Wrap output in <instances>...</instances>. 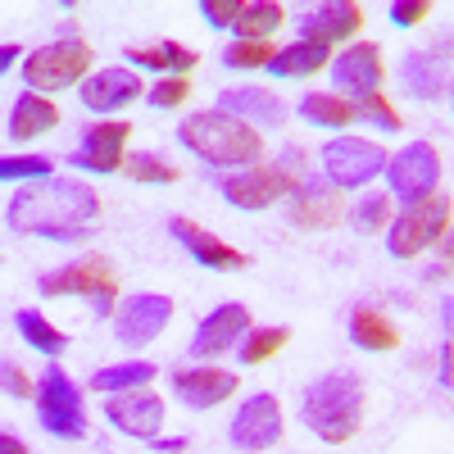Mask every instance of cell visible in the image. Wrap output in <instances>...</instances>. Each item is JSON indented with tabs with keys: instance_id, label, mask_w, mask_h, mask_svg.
Masks as SVG:
<instances>
[{
	"instance_id": "6da1fadb",
	"label": "cell",
	"mask_w": 454,
	"mask_h": 454,
	"mask_svg": "<svg viewBox=\"0 0 454 454\" xmlns=\"http://www.w3.org/2000/svg\"><path fill=\"white\" fill-rule=\"evenodd\" d=\"M100 218V196L73 177H42L14 192L5 223L19 237H51V241H82Z\"/></svg>"
},
{
	"instance_id": "7bdbcfd3",
	"label": "cell",
	"mask_w": 454,
	"mask_h": 454,
	"mask_svg": "<svg viewBox=\"0 0 454 454\" xmlns=\"http://www.w3.org/2000/svg\"><path fill=\"white\" fill-rule=\"evenodd\" d=\"M155 450H160V454H177V450H186V436H168V441L160 436V441H155Z\"/></svg>"
},
{
	"instance_id": "74e56055",
	"label": "cell",
	"mask_w": 454,
	"mask_h": 454,
	"mask_svg": "<svg viewBox=\"0 0 454 454\" xmlns=\"http://www.w3.org/2000/svg\"><path fill=\"white\" fill-rule=\"evenodd\" d=\"M441 323H445V346H441V387L454 391V300L441 305Z\"/></svg>"
},
{
	"instance_id": "1f68e13d",
	"label": "cell",
	"mask_w": 454,
	"mask_h": 454,
	"mask_svg": "<svg viewBox=\"0 0 454 454\" xmlns=\"http://www.w3.org/2000/svg\"><path fill=\"white\" fill-rule=\"evenodd\" d=\"M291 340V327H259L246 336V346H241V364H263V359H273L282 346Z\"/></svg>"
},
{
	"instance_id": "ee69618b",
	"label": "cell",
	"mask_w": 454,
	"mask_h": 454,
	"mask_svg": "<svg viewBox=\"0 0 454 454\" xmlns=\"http://www.w3.org/2000/svg\"><path fill=\"white\" fill-rule=\"evenodd\" d=\"M0 454H27V445H23L19 436H10V432H5V436H0Z\"/></svg>"
},
{
	"instance_id": "4fadbf2b",
	"label": "cell",
	"mask_w": 454,
	"mask_h": 454,
	"mask_svg": "<svg viewBox=\"0 0 454 454\" xmlns=\"http://www.w3.org/2000/svg\"><path fill=\"white\" fill-rule=\"evenodd\" d=\"M232 445L237 450H269L278 436H282V404L273 395H250L241 409H237V419H232Z\"/></svg>"
},
{
	"instance_id": "8992f818",
	"label": "cell",
	"mask_w": 454,
	"mask_h": 454,
	"mask_svg": "<svg viewBox=\"0 0 454 454\" xmlns=\"http://www.w3.org/2000/svg\"><path fill=\"white\" fill-rule=\"evenodd\" d=\"M87 68H91V46L78 42V36H64V42H51L27 55L23 78L32 91H64L73 82H82Z\"/></svg>"
},
{
	"instance_id": "e575fe53",
	"label": "cell",
	"mask_w": 454,
	"mask_h": 454,
	"mask_svg": "<svg viewBox=\"0 0 454 454\" xmlns=\"http://www.w3.org/2000/svg\"><path fill=\"white\" fill-rule=\"evenodd\" d=\"M0 177L5 182H42V177H51V160H42V155H14V160H0Z\"/></svg>"
},
{
	"instance_id": "ac0fdd59",
	"label": "cell",
	"mask_w": 454,
	"mask_h": 454,
	"mask_svg": "<svg viewBox=\"0 0 454 454\" xmlns=\"http://www.w3.org/2000/svg\"><path fill=\"white\" fill-rule=\"evenodd\" d=\"M332 82H336L340 91L359 96V100L377 96V87H382V51L368 46V42H359V46H350L346 55H336V59H332Z\"/></svg>"
},
{
	"instance_id": "4dcf8cb0",
	"label": "cell",
	"mask_w": 454,
	"mask_h": 454,
	"mask_svg": "<svg viewBox=\"0 0 454 454\" xmlns=\"http://www.w3.org/2000/svg\"><path fill=\"white\" fill-rule=\"evenodd\" d=\"M300 114L314 123V128H346L355 119V109L346 105V96H332V91H314L300 100Z\"/></svg>"
},
{
	"instance_id": "9a60e30c",
	"label": "cell",
	"mask_w": 454,
	"mask_h": 454,
	"mask_svg": "<svg viewBox=\"0 0 454 454\" xmlns=\"http://www.w3.org/2000/svg\"><path fill=\"white\" fill-rule=\"evenodd\" d=\"M364 27V10L355 5V0H332V5H314L305 19H300V42L309 46H336L346 42L350 32Z\"/></svg>"
},
{
	"instance_id": "ba28073f",
	"label": "cell",
	"mask_w": 454,
	"mask_h": 454,
	"mask_svg": "<svg viewBox=\"0 0 454 454\" xmlns=\"http://www.w3.org/2000/svg\"><path fill=\"white\" fill-rule=\"evenodd\" d=\"M445 227H450V200H445V196H427V200H419V205H409V209L391 223L387 246H391L395 259H413L419 250L436 246V241L445 237Z\"/></svg>"
},
{
	"instance_id": "f1b7e54d",
	"label": "cell",
	"mask_w": 454,
	"mask_h": 454,
	"mask_svg": "<svg viewBox=\"0 0 454 454\" xmlns=\"http://www.w3.org/2000/svg\"><path fill=\"white\" fill-rule=\"evenodd\" d=\"M14 327H19V336H23V346H32L36 355H59V350L68 346V336H64L55 323H46L36 309H19V314H14Z\"/></svg>"
},
{
	"instance_id": "7402d4cb",
	"label": "cell",
	"mask_w": 454,
	"mask_h": 454,
	"mask_svg": "<svg viewBox=\"0 0 454 454\" xmlns=\"http://www.w3.org/2000/svg\"><path fill=\"white\" fill-rule=\"evenodd\" d=\"M400 78H404L409 96H419V100H441V96L450 91V68H445V59H441L436 51H423V55L413 51V55H404Z\"/></svg>"
},
{
	"instance_id": "ab89813d",
	"label": "cell",
	"mask_w": 454,
	"mask_h": 454,
	"mask_svg": "<svg viewBox=\"0 0 454 454\" xmlns=\"http://www.w3.org/2000/svg\"><path fill=\"white\" fill-rule=\"evenodd\" d=\"M200 14H205L214 27H232L237 14H241V0H200Z\"/></svg>"
},
{
	"instance_id": "52a82bcc",
	"label": "cell",
	"mask_w": 454,
	"mask_h": 454,
	"mask_svg": "<svg viewBox=\"0 0 454 454\" xmlns=\"http://www.w3.org/2000/svg\"><path fill=\"white\" fill-rule=\"evenodd\" d=\"M387 164L391 160L382 155V145L364 141V137H336V141L323 145V173H327L332 186H340V192H355V186L372 182Z\"/></svg>"
},
{
	"instance_id": "d590c367",
	"label": "cell",
	"mask_w": 454,
	"mask_h": 454,
	"mask_svg": "<svg viewBox=\"0 0 454 454\" xmlns=\"http://www.w3.org/2000/svg\"><path fill=\"white\" fill-rule=\"evenodd\" d=\"M186 96H192V82H186V78H160L155 87L145 91V100L155 109H177Z\"/></svg>"
},
{
	"instance_id": "ffe728a7",
	"label": "cell",
	"mask_w": 454,
	"mask_h": 454,
	"mask_svg": "<svg viewBox=\"0 0 454 454\" xmlns=\"http://www.w3.org/2000/svg\"><path fill=\"white\" fill-rule=\"evenodd\" d=\"M173 391L186 409H214L237 391V377L223 372V368H182L173 377Z\"/></svg>"
},
{
	"instance_id": "7dc6e473",
	"label": "cell",
	"mask_w": 454,
	"mask_h": 454,
	"mask_svg": "<svg viewBox=\"0 0 454 454\" xmlns=\"http://www.w3.org/2000/svg\"><path fill=\"white\" fill-rule=\"evenodd\" d=\"M441 51H450V55H454V36H441Z\"/></svg>"
},
{
	"instance_id": "603a6c76",
	"label": "cell",
	"mask_w": 454,
	"mask_h": 454,
	"mask_svg": "<svg viewBox=\"0 0 454 454\" xmlns=\"http://www.w3.org/2000/svg\"><path fill=\"white\" fill-rule=\"evenodd\" d=\"M340 214H346V205H340L332 192H323L318 182H305L291 200V223L295 227H336Z\"/></svg>"
},
{
	"instance_id": "f35d334b",
	"label": "cell",
	"mask_w": 454,
	"mask_h": 454,
	"mask_svg": "<svg viewBox=\"0 0 454 454\" xmlns=\"http://www.w3.org/2000/svg\"><path fill=\"white\" fill-rule=\"evenodd\" d=\"M359 114H364L368 123H377L382 132H400V128H404V123H400V114L391 109V100H387L382 91H377V96H368V100L359 105Z\"/></svg>"
},
{
	"instance_id": "3957f363",
	"label": "cell",
	"mask_w": 454,
	"mask_h": 454,
	"mask_svg": "<svg viewBox=\"0 0 454 454\" xmlns=\"http://www.w3.org/2000/svg\"><path fill=\"white\" fill-rule=\"evenodd\" d=\"M300 413H305V427L314 436H323L327 445L350 441L364 423V387L355 372H332L323 382H314L300 400Z\"/></svg>"
},
{
	"instance_id": "8fae6325",
	"label": "cell",
	"mask_w": 454,
	"mask_h": 454,
	"mask_svg": "<svg viewBox=\"0 0 454 454\" xmlns=\"http://www.w3.org/2000/svg\"><path fill=\"white\" fill-rule=\"evenodd\" d=\"M168 318H173V300L141 291V295H128L119 305V314H114V336H119L123 346H150V340L168 327Z\"/></svg>"
},
{
	"instance_id": "2e32d148",
	"label": "cell",
	"mask_w": 454,
	"mask_h": 454,
	"mask_svg": "<svg viewBox=\"0 0 454 454\" xmlns=\"http://www.w3.org/2000/svg\"><path fill=\"white\" fill-rule=\"evenodd\" d=\"M128 137H132L128 123H96V128H87L78 155H73V168H82V173H119L128 164L123 160Z\"/></svg>"
},
{
	"instance_id": "836d02e7",
	"label": "cell",
	"mask_w": 454,
	"mask_h": 454,
	"mask_svg": "<svg viewBox=\"0 0 454 454\" xmlns=\"http://www.w3.org/2000/svg\"><path fill=\"white\" fill-rule=\"evenodd\" d=\"M273 55H278V51H273L269 42H237V46H227L223 64H227V68H269Z\"/></svg>"
},
{
	"instance_id": "83f0119b",
	"label": "cell",
	"mask_w": 454,
	"mask_h": 454,
	"mask_svg": "<svg viewBox=\"0 0 454 454\" xmlns=\"http://www.w3.org/2000/svg\"><path fill=\"white\" fill-rule=\"evenodd\" d=\"M282 5H273V0H254V5H241L237 14V42H269V36L282 27Z\"/></svg>"
},
{
	"instance_id": "c3c4849f",
	"label": "cell",
	"mask_w": 454,
	"mask_h": 454,
	"mask_svg": "<svg viewBox=\"0 0 454 454\" xmlns=\"http://www.w3.org/2000/svg\"><path fill=\"white\" fill-rule=\"evenodd\" d=\"M450 105H454V91H450Z\"/></svg>"
},
{
	"instance_id": "b9f144b4",
	"label": "cell",
	"mask_w": 454,
	"mask_h": 454,
	"mask_svg": "<svg viewBox=\"0 0 454 454\" xmlns=\"http://www.w3.org/2000/svg\"><path fill=\"white\" fill-rule=\"evenodd\" d=\"M0 372H5V391H10L14 400H27V395H32V382L23 377V368H19V364H5Z\"/></svg>"
},
{
	"instance_id": "484cf974",
	"label": "cell",
	"mask_w": 454,
	"mask_h": 454,
	"mask_svg": "<svg viewBox=\"0 0 454 454\" xmlns=\"http://www.w3.org/2000/svg\"><path fill=\"white\" fill-rule=\"evenodd\" d=\"M350 340H355L359 350H395L400 346V332L377 309H355L350 314Z\"/></svg>"
},
{
	"instance_id": "bcb514c9",
	"label": "cell",
	"mask_w": 454,
	"mask_h": 454,
	"mask_svg": "<svg viewBox=\"0 0 454 454\" xmlns=\"http://www.w3.org/2000/svg\"><path fill=\"white\" fill-rule=\"evenodd\" d=\"M14 55H19V46H5V51H0V68H10V64H14Z\"/></svg>"
},
{
	"instance_id": "5bb4252c",
	"label": "cell",
	"mask_w": 454,
	"mask_h": 454,
	"mask_svg": "<svg viewBox=\"0 0 454 454\" xmlns=\"http://www.w3.org/2000/svg\"><path fill=\"white\" fill-rule=\"evenodd\" d=\"M246 336H250V309H246V305H218V309L196 327L192 355H196V359L227 355V350L246 346Z\"/></svg>"
},
{
	"instance_id": "44dd1931",
	"label": "cell",
	"mask_w": 454,
	"mask_h": 454,
	"mask_svg": "<svg viewBox=\"0 0 454 454\" xmlns=\"http://www.w3.org/2000/svg\"><path fill=\"white\" fill-rule=\"evenodd\" d=\"M218 109L232 114L241 123H259V128H282L286 123V105L263 91V87H237V91H223L218 96Z\"/></svg>"
},
{
	"instance_id": "4316f807",
	"label": "cell",
	"mask_w": 454,
	"mask_h": 454,
	"mask_svg": "<svg viewBox=\"0 0 454 454\" xmlns=\"http://www.w3.org/2000/svg\"><path fill=\"white\" fill-rule=\"evenodd\" d=\"M145 382H155V364L132 359V364H114V368H100V372L91 377V391L119 395V391H141Z\"/></svg>"
},
{
	"instance_id": "f546056e",
	"label": "cell",
	"mask_w": 454,
	"mask_h": 454,
	"mask_svg": "<svg viewBox=\"0 0 454 454\" xmlns=\"http://www.w3.org/2000/svg\"><path fill=\"white\" fill-rule=\"evenodd\" d=\"M327 64V51L323 46H309V42H295L286 51L273 55V78H309V73H318Z\"/></svg>"
},
{
	"instance_id": "d6986e66",
	"label": "cell",
	"mask_w": 454,
	"mask_h": 454,
	"mask_svg": "<svg viewBox=\"0 0 454 454\" xmlns=\"http://www.w3.org/2000/svg\"><path fill=\"white\" fill-rule=\"evenodd\" d=\"M145 87L132 68H100L82 82V105L91 114H109V109H123L128 100H137Z\"/></svg>"
},
{
	"instance_id": "d4e9b609",
	"label": "cell",
	"mask_w": 454,
	"mask_h": 454,
	"mask_svg": "<svg viewBox=\"0 0 454 454\" xmlns=\"http://www.w3.org/2000/svg\"><path fill=\"white\" fill-rule=\"evenodd\" d=\"M128 64H137V68H160V73H173V78H182V73L196 64V51H186V46H177V42L132 46V51H128Z\"/></svg>"
},
{
	"instance_id": "cb8c5ba5",
	"label": "cell",
	"mask_w": 454,
	"mask_h": 454,
	"mask_svg": "<svg viewBox=\"0 0 454 454\" xmlns=\"http://www.w3.org/2000/svg\"><path fill=\"white\" fill-rule=\"evenodd\" d=\"M55 123H59V109L46 96H19V105L10 109V137L14 141H36Z\"/></svg>"
},
{
	"instance_id": "7a4b0ae2",
	"label": "cell",
	"mask_w": 454,
	"mask_h": 454,
	"mask_svg": "<svg viewBox=\"0 0 454 454\" xmlns=\"http://www.w3.org/2000/svg\"><path fill=\"white\" fill-rule=\"evenodd\" d=\"M177 141L200 155L205 164H218V168H237V164H254L263 155V137L259 128L232 119L223 109H205V114H192L182 128H177Z\"/></svg>"
},
{
	"instance_id": "9c48e42d",
	"label": "cell",
	"mask_w": 454,
	"mask_h": 454,
	"mask_svg": "<svg viewBox=\"0 0 454 454\" xmlns=\"http://www.w3.org/2000/svg\"><path fill=\"white\" fill-rule=\"evenodd\" d=\"M300 186H305V177H295L291 168H241L232 177H223V196L232 200L237 209H269L273 200L282 196H295Z\"/></svg>"
},
{
	"instance_id": "277c9868",
	"label": "cell",
	"mask_w": 454,
	"mask_h": 454,
	"mask_svg": "<svg viewBox=\"0 0 454 454\" xmlns=\"http://www.w3.org/2000/svg\"><path fill=\"white\" fill-rule=\"evenodd\" d=\"M36 291L42 295H82V300L96 305L100 318L119 314V305H114V300H119V286H114V269H109L105 254H87L78 263H68V269L46 273L42 282H36Z\"/></svg>"
},
{
	"instance_id": "f6af8a7d",
	"label": "cell",
	"mask_w": 454,
	"mask_h": 454,
	"mask_svg": "<svg viewBox=\"0 0 454 454\" xmlns=\"http://www.w3.org/2000/svg\"><path fill=\"white\" fill-rule=\"evenodd\" d=\"M441 254L454 263V232H445V237H441Z\"/></svg>"
},
{
	"instance_id": "60d3db41",
	"label": "cell",
	"mask_w": 454,
	"mask_h": 454,
	"mask_svg": "<svg viewBox=\"0 0 454 454\" xmlns=\"http://www.w3.org/2000/svg\"><path fill=\"white\" fill-rule=\"evenodd\" d=\"M427 0H395V5H391V23L395 27H413V23H423L427 19Z\"/></svg>"
},
{
	"instance_id": "d6a6232c",
	"label": "cell",
	"mask_w": 454,
	"mask_h": 454,
	"mask_svg": "<svg viewBox=\"0 0 454 454\" xmlns=\"http://www.w3.org/2000/svg\"><path fill=\"white\" fill-rule=\"evenodd\" d=\"M128 177H137V182H150V186H164V182H177V168L168 164V160H160V155H128Z\"/></svg>"
},
{
	"instance_id": "5b68a950",
	"label": "cell",
	"mask_w": 454,
	"mask_h": 454,
	"mask_svg": "<svg viewBox=\"0 0 454 454\" xmlns=\"http://www.w3.org/2000/svg\"><path fill=\"white\" fill-rule=\"evenodd\" d=\"M36 413H42V427L59 441H82L87 436V413H82V391L73 387V377L64 368H46L42 387H36Z\"/></svg>"
},
{
	"instance_id": "7c38bea8",
	"label": "cell",
	"mask_w": 454,
	"mask_h": 454,
	"mask_svg": "<svg viewBox=\"0 0 454 454\" xmlns=\"http://www.w3.org/2000/svg\"><path fill=\"white\" fill-rule=\"evenodd\" d=\"M105 419L114 432L123 436H137V441H160V427H164V400L150 395L145 387L141 391H119L105 400Z\"/></svg>"
},
{
	"instance_id": "e0dca14e",
	"label": "cell",
	"mask_w": 454,
	"mask_h": 454,
	"mask_svg": "<svg viewBox=\"0 0 454 454\" xmlns=\"http://www.w3.org/2000/svg\"><path fill=\"white\" fill-rule=\"evenodd\" d=\"M168 232L182 241V250H186V254L200 259L205 269H214V273H223V269H246V263H250V254H246V250L218 241L214 232H205V227H200V223H192V218H173V223H168Z\"/></svg>"
},
{
	"instance_id": "8d00e7d4",
	"label": "cell",
	"mask_w": 454,
	"mask_h": 454,
	"mask_svg": "<svg viewBox=\"0 0 454 454\" xmlns=\"http://www.w3.org/2000/svg\"><path fill=\"white\" fill-rule=\"evenodd\" d=\"M391 223V200L387 196H364L359 209H355V227H364V232H377V227Z\"/></svg>"
},
{
	"instance_id": "30bf717a",
	"label": "cell",
	"mask_w": 454,
	"mask_h": 454,
	"mask_svg": "<svg viewBox=\"0 0 454 454\" xmlns=\"http://www.w3.org/2000/svg\"><path fill=\"white\" fill-rule=\"evenodd\" d=\"M387 182H391V192L400 200H409V205L436 196V182H441V155H436V145H427V141L404 145L400 155L387 164Z\"/></svg>"
}]
</instances>
